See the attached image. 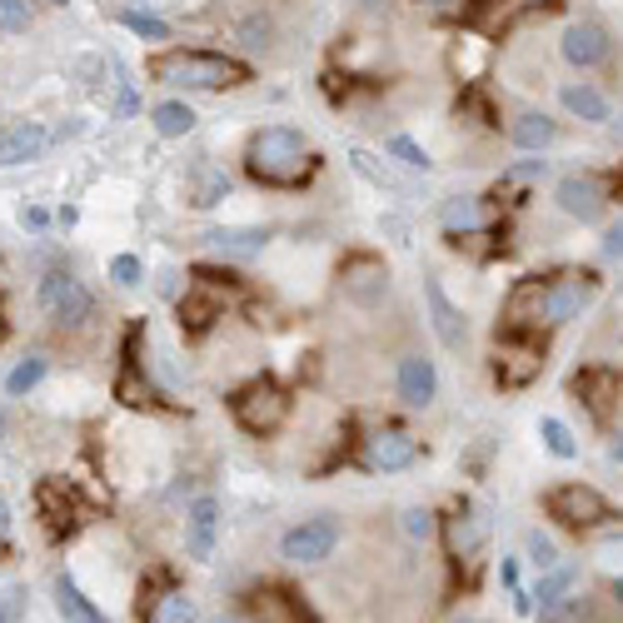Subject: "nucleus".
Wrapping results in <instances>:
<instances>
[{"mask_svg":"<svg viewBox=\"0 0 623 623\" xmlns=\"http://www.w3.org/2000/svg\"><path fill=\"white\" fill-rule=\"evenodd\" d=\"M523 549H529V563L533 569H553V563H559V549H553V539L543 529H529V539H523Z\"/></svg>","mask_w":623,"mask_h":623,"instance_id":"obj_41","label":"nucleus"},{"mask_svg":"<svg viewBox=\"0 0 623 623\" xmlns=\"http://www.w3.org/2000/svg\"><path fill=\"white\" fill-rule=\"evenodd\" d=\"M31 25V0H0V31L21 35Z\"/></svg>","mask_w":623,"mask_h":623,"instance_id":"obj_42","label":"nucleus"},{"mask_svg":"<svg viewBox=\"0 0 623 623\" xmlns=\"http://www.w3.org/2000/svg\"><path fill=\"white\" fill-rule=\"evenodd\" d=\"M121 25L131 35H141V41H170V21H160L150 11H121Z\"/></svg>","mask_w":623,"mask_h":623,"instance_id":"obj_39","label":"nucleus"},{"mask_svg":"<svg viewBox=\"0 0 623 623\" xmlns=\"http://www.w3.org/2000/svg\"><path fill=\"white\" fill-rule=\"evenodd\" d=\"M384 230H390L399 245H414V240H409V225H404V220H394V215H384Z\"/></svg>","mask_w":623,"mask_h":623,"instance_id":"obj_51","label":"nucleus"},{"mask_svg":"<svg viewBox=\"0 0 623 623\" xmlns=\"http://www.w3.org/2000/svg\"><path fill=\"white\" fill-rule=\"evenodd\" d=\"M503 334H549V274H523L503 294L499 310Z\"/></svg>","mask_w":623,"mask_h":623,"instance_id":"obj_9","label":"nucleus"},{"mask_svg":"<svg viewBox=\"0 0 623 623\" xmlns=\"http://www.w3.org/2000/svg\"><path fill=\"white\" fill-rule=\"evenodd\" d=\"M150 121H155V135H165V141H185V135L195 131V121H200V115H195L185 101H160L150 111Z\"/></svg>","mask_w":623,"mask_h":623,"instance_id":"obj_33","label":"nucleus"},{"mask_svg":"<svg viewBox=\"0 0 623 623\" xmlns=\"http://www.w3.org/2000/svg\"><path fill=\"white\" fill-rule=\"evenodd\" d=\"M569 394L583 404V409H589L593 424H603V429H609L613 414H619V404H623V374L613 370V364H583V370H573Z\"/></svg>","mask_w":623,"mask_h":623,"instance_id":"obj_11","label":"nucleus"},{"mask_svg":"<svg viewBox=\"0 0 623 623\" xmlns=\"http://www.w3.org/2000/svg\"><path fill=\"white\" fill-rule=\"evenodd\" d=\"M603 260H623V220H613L609 230H603Z\"/></svg>","mask_w":623,"mask_h":623,"instance_id":"obj_46","label":"nucleus"},{"mask_svg":"<svg viewBox=\"0 0 623 623\" xmlns=\"http://www.w3.org/2000/svg\"><path fill=\"white\" fill-rule=\"evenodd\" d=\"M613 200H623V170H579L553 185V205L579 225H599Z\"/></svg>","mask_w":623,"mask_h":623,"instance_id":"obj_4","label":"nucleus"},{"mask_svg":"<svg viewBox=\"0 0 623 623\" xmlns=\"http://www.w3.org/2000/svg\"><path fill=\"white\" fill-rule=\"evenodd\" d=\"M573 579H579V569H573V563H553V569H543L539 583H533V603H539V609L559 603L563 593H573Z\"/></svg>","mask_w":623,"mask_h":623,"instance_id":"obj_35","label":"nucleus"},{"mask_svg":"<svg viewBox=\"0 0 623 623\" xmlns=\"http://www.w3.org/2000/svg\"><path fill=\"white\" fill-rule=\"evenodd\" d=\"M245 175L264 190H304L320 175V150L294 125H264L245 141Z\"/></svg>","mask_w":623,"mask_h":623,"instance_id":"obj_1","label":"nucleus"},{"mask_svg":"<svg viewBox=\"0 0 623 623\" xmlns=\"http://www.w3.org/2000/svg\"><path fill=\"white\" fill-rule=\"evenodd\" d=\"M141 623H200V609L185 589H175L170 579H155L141 589Z\"/></svg>","mask_w":623,"mask_h":623,"instance_id":"obj_19","label":"nucleus"},{"mask_svg":"<svg viewBox=\"0 0 623 623\" xmlns=\"http://www.w3.org/2000/svg\"><path fill=\"white\" fill-rule=\"evenodd\" d=\"M384 150H390L399 165H409V170H424V175H429V165H434V160H429V150H424V145L414 141V135H394V141L384 145Z\"/></svg>","mask_w":623,"mask_h":623,"instance_id":"obj_40","label":"nucleus"},{"mask_svg":"<svg viewBox=\"0 0 623 623\" xmlns=\"http://www.w3.org/2000/svg\"><path fill=\"white\" fill-rule=\"evenodd\" d=\"M350 165H354V170H360V175H364V180H370V185H380V190H390V195H404V185L394 180V170H390V165H380V160H374L370 150H360V145H350Z\"/></svg>","mask_w":623,"mask_h":623,"instance_id":"obj_37","label":"nucleus"},{"mask_svg":"<svg viewBox=\"0 0 623 623\" xmlns=\"http://www.w3.org/2000/svg\"><path fill=\"white\" fill-rule=\"evenodd\" d=\"M509 141H513V150L539 155V150H549V145L559 141V121H549L543 111H519L509 121Z\"/></svg>","mask_w":623,"mask_h":623,"instance_id":"obj_29","label":"nucleus"},{"mask_svg":"<svg viewBox=\"0 0 623 623\" xmlns=\"http://www.w3.org/2000/svg\"><path fill=\"white\" fill-rule=\"evenodd\" d=\"M6 543H11V503L0 499V549H6Z\"/></svg>","mask_w":623,"mask_h":623,"instance_id":"obj_53","label":"nucleus"},{"mask_svg":"<svg viewBox=\"0 0 623 623\" xmlns=\"http://www.w3.org/2000/svg\"><path fill=\"white\" fill-rule=\"evenodd\" d=\"M0 334H6V320H0Z\"/></svg>","mask_w":623,"mask_h":623,"instance_id":"obj_60","label":"nucleus"},{"mask_svg":"<svg viewBox=\"0 0 623 623\" xmlns=\"http://www.w3.org/2000/svg\"><path fill=\"white\" fill-rule=\"evenodd\" d=\"M185 195H190L195 210H215L220 200H230V175L210 160H195L190 170H185Z\"/></svg>","mask_w":623,"mask_h":623,"instance_id":"obj_27","label":"nucleus"},{"mask_svg":"<svg viewBox=\"0 0 623 623\" xmlns=\"http://www.w3.org/2000/svg\"><path fill=\"white\" fill-rule=\"evenodd\" d=\"M599 270H553L549 274V330H563V324H573L583 310L593 304V294H599Z\"/></svg>","mask_w":623,"mask_h":623,"instance_id":"obj_12","label":"nucleus"},{"mask_svg":"<svg viewBox=\"0 0 623 623\" xmlns=\"http://www.w3.org/2000/svg\"><path fill=\"white\" fill-rule=\"evenodd\" d=\"M334 543H340V519H334V513H314V519L294 523V529L284 533L280 553L290 563H324L334 553Z\"/></svg>","mask_w":623,"mask_h":623,"instance_id":"obj_17","label":"nucleus"},{"mask_svg":"<svg viewBox=\"0 0 623 623\" xmlns=\"http://www.w3.org/2000/svg\"><path fill=\"white\" fill-rule=\"evenodd\" d=\"M439 225L444 235H494L503 230V210L489 195H449L439 205Z\"/></svg>","mask_w":623,"mask_h":623,"instance_id":"obj_16","label":"nucleus"},{"mask_svg":"<svg viewBox=\"0 0 623 623\" xmlns=\"http://www.w3.org/2000/svg\"><path fill=\"white\" fill-rule=\"evenodd\" d=\"M35 509H41L45 529H51L55 539H71V533L81 529V509H75V494L65 489L61 479H41V484H35Z\"/></svg>","mask_w":623,"mask_h":623,"instance_id":"obj_21","label":"nucleus"},{"mask_svg":"<svg viewBox=\"0 0 623 623\" xmlns=\"http://www.w3.org/2000/svg\"><path fill=\"white\" fill-rule=\"evenodd\" d=\"M559 55L573 71H603V65L613 61V35L603 31L599 21H573L569 31L559 35Z\"/></svg>","mask_w":623,"mask_h":623,"instance_id":"obj_18","label":"nucleus"},{"mask_svg":"<svg viewBox=\"0 0 623 623\" xmlns=\"http://www.w3.org/2000/svg\"><path fill=\"white\" fill-rule=\"evenodd\" d=\"M45 150H51V131H45V125H35V121H25V125H15V131L0 135V165H6V170L41 160Z\"/></svg>","mask_w":623,"mask_h":623,"instance_id":"obj_26","label":"nucleus"},{"mask_svg":"<svg viewBox=\"0 0 623 623\" xmlns=\"http://www.w3.org/2000/svg\"><path fill=\"white\" fill-rule=\"evenodd\" d=\"M205 245H210L215 255H225V260H255V255H264V245H270V230H210L205 235Z\"/></svg>","mask_w":623,"mask_h":623,"instance_id":"obj_30","label":"nucleus"},{"mask_svg":"<svg viewBox=\"0 0 623 623\" xmlns=\"http://www.w3.org/2000/svg\"><path fill=\"white\" fill-rule=\"evenodd\" d=\"M111 280L121 284V290H135V284L145 280V264L135 260V255H115V260H111Z\"/></svg>","mask_w":623,"mask_h":623,"instance_id":"obj_43","label":"nucleus"},{"mask_svg":"<svg viewBox=\"0 0 623 623\" xmlns=\"http://www.w3.org/2000/svg\"><path fill=\"white\" fill-rule=\"evenodd\" d=\"M539 623H603V613L589 593H563L559 603L539 609Z\"/></svg>","mask_w":623,"mask_h":623,"instance_id":"obj_32","label":"nucleus"},{"mask_svg":"<svg viewBox=\"0 0 623 623\" xmlns=\"http://www.w3.org/2000/svg\"><path fill=\"white\" fill-rule=\"evenodd\" d=\"M454 111H459V115H469V121L474 125H484V131H499V105H494L489 101V95H484V85L479 81H474V85H464V91H459V105H454Z\"/></svg>","mask_w":623,"mask_h":623,"instance_id":"obj_34","label":"nucleus"},{"mask_svg":"<svg viewBox=\"0 0 623 623\" xmlns=\"http://www.w3.org/2000/svg\"><path fill=\"white\" fill-rule=\"evenodd\" d=\"M404 533H409V539H429V533H434V513L429 509H409V513H404Z\"/></svg>","mask_w":623,"mask_h":623,"instance_id":"obj_45","label":"nucleus"},{"mask_svg":"<svg viewBox=\"0 0 623 623\" xmlns=\"http://www.w3.org/2000/svg\"><path fill=\"white\" fill-rule=\"evenodd\" d=\"M613 599L623 603V573H619V579H613Z\"/></svg>","mask_w":623,"mask_h":623,"instance_id":"obj_55","label":"nucleus"},{"mask_svg":"<svg viewBox=\"0 0 623 623\" xmlns=\"http://www.w3.org/2000/svg\"><path fill=\"white\" fill-rule=\"evenodd\" d=\"M25 619V589L21 583H6L0 589V623H21Z\"/></svg>","mask_w":623,"mask_h":623,"instance_id":"obj_44","label":"nucleus"},{"mask_svg":"<svg viewBox=\"0 0 623 623\" xmlns=\"http://www.w3.org/2000/svg\"><path fill=\"white\" fill-rule=\"evenodd\" d=\"M115 399L131 404V409H175L170 394L150 380V370L141 360V330H131V340H125V364L115 374Z\"/></svg>","mask_w":623,"mask_h":623,"instance_id":"obj_14","label":"nucleus"},{"mask_svg":"<svg viewBox=\"0 0 623 623\" xmlns=\"http://www.w3.org/2000/svg\"><path fill=\"white\" fill-rule=\"evenodd\" d=\"M41 380H45V360L41 354H31V360H21L11 374H6V394H11V399H25Z\"/></svg>","mask_w":623,"mask_h":623,"instance_id":"obj_38","label":"nucleus"},{"mask_svg":"<svg viewBox=\"0 0 623 623\" xmlns=\"http://www.w3.org/2000/svg\"><path fill=\"white\" fill-rule=\"evenodd\" d=\"M240 290L245 284H240V274L235 270H220V264H195L190 284H185L180 304H175L185 340H205V334L225 320V310L240 300Z\"/></svg>","mask_w":623,"mask_h":623,"instance_id":"obj_3","label":"nucleus"},{"mask_svg":"<svg viewBox=\"0 0 623 623\" xmlns=\"http://www.w3.org/2000/svg\"><path fill=\"white\" fill-rule=\"evenodd\" d=\"M55 613H61L65 623H111V613L101 609V603H91L81 593V583L71 579V573H55Z\"/></svg>","mask_w":623,"mask_h":623,"instance_id":"obj_28","label":"nucleus"},{"mask_svg":"<svg viewBox=\"0 0 623 623\" xmlns=\"http://www.w3.org/2000/svg\"><path fill=\"white\" fill-rule=\"evenodd\" d=\"M21 220H25V225H31V230H45V225H51V215H45V210H41V205H31V210H25V215H21Z\"/></svg>","mask_w":623,"mask_h":623,"instance_id":"obj_52","label":"nucleus"},{"mask_svg":"<svg viewBox=\"0 0 623 623\" xmlns=\"http://www.w3.org/2000/svg\"><path fill=\"white\" fill-rule=\"evenodd\" d=\"M543 513H549L559 529H569V533H593V529H603V523H613L619 519V509H613L609 499H603L593 484H559V489H549L543 494Z\"/></svg>","mask_w":623,"mask_h":623,"instance_id":"obj_6","label":"nucleus"},{"mask_svg":"<svg viewBox=\"0 0 623 623\" xmlns=\"http://www.w3.org/2000/svg\"><path fill=\"white\" fill-rule=\"evenodd\" d=\"M539 439H543V449H549L553 459H579V439H573V429L563 419H553V414H543L539 419Z\"/></svg>","mask_w":623,"mask_h":623,"instance_id":"obj_36","label":"nucleus"},{"mask_svg":"<svg viewBox=\"0 0 623 623\" xmlns=\"http://www.w3.org/2000/svg\"><path fill=\"white\" fill-rule=\"evenodd\" d=\"M41 304L55 324H85L95 314V294L71 270H51L41 280Z\"/></svg>","mask_w":623,"mask_h":623,"instance_id":"obj_15","label":"nucleus"},{"mask_svg":"<svg viewBox=\"0 0 623 623\" xmlns=\"http://www.w3.org/2000/svg\"><path fill=\"white\" fill-rule=\"evenodd\" d=\"M55 6H71V0H55Z\"/></svg>","mask_w":623,"mask_h":623,"instance_id":"obj_59","label":"nucleus"},{"mask_svg":"<svg viewBox=\"0 0 623 623\" xmlns=\"http://www.w3.org/2000/svg\"><path fill=\"white\" fill-rule=\"evenodd\" d=\"M459 623H479V619H459Z\"/></svg>","mask_w":623,"mask_h":623,"instance_id":"obj_58","label":"nucleus"},{"mask_svg":"<svg viewBox=\"0 0 623 623\" xmlns=\"http://www.w3.org/2000/svg\"><path fill=\"white\" fill-rule=\"evenodd\" d=\"M619 141H623V121H619Z\"/></svg>","mask_w":623,"mask_h":623,"instance_id":"obj_57","label":"nucleus"},{"mask_svg":"<svg viewBox=\"0 0 623 623\" xmlns=\"http://www.w3.org/2000/svg\"><path fill=\"white\" fill-rule=\"evenodd\" d=\"M539 175H549V160H519L513 170H503V180H539Z\"/></svg>","mask_w":623,"mask_h":623,"instance_id":"obj_47","label":"nucleus"},{"mask_svg":"<svg viewBox=\"0 0 623 623\" xmlns=\"http://www.w3.org/2000/svg\"><path fill=\"white\" fill-rule=\"evenodd\" d=\"M230 414L245 434L270 439V434H280L284 419H290V390H284L280 380H270V374H260V380L240 384V390L230 394Z\"/></svg>","mask_w":623,"mask_h":623,"instance_id":"obj_5","label":"nucleus"},{"mask_svg":"<svg viewBox=\"0 0 623 623\" xmlns=\"http://www.w3.org/2000/svg\"><path fill=\"white\" fill-rule=\"evenodd\" d=\"M553 11H563V0H489L484 21H489V31H509L523 15H553Z\"/></svg>","mask_w":623,"mask_h":623,"instance_id":"obj_31","label":"nucleus"},{"mask_svg":"<svg viewBox=\"0 0 623 623\" xmlns=\"http://www.w3.org/2000/svg\"><path fill=\"white\" fill-rule=\"evenodd\" d=\"M141 111V95H135V85H121V101H115V115H135Z\"/></svg>","mask_w":623,"mask_h":623,"instance_id":"obj_48","label":"nucleus"},{"mask_svg":"<svg viewBox=\"0 0 623 623\" xmlns=\"http://www.w3.org/2000/svg\"><path fill=\"white\" fill-rule=\"evenodd\" d=\"M424 310H429V324H434V334H439L444 350L459 354L464 344H469V324H464V310L449 300V294H444V284L434 280V274L424 280Z\"/></svg>","mask_w":623,"mask_h":623,"instance_id":"obj_20","label":"nucleus"},{"mask_svg":"<svg viewBox=\"0 0 623 623\" xmlns=\"http://www.w3.org/2000/svg\"><path fill=\"white\" fill-rule=\"evenodd\" d=\"M609 459H613V464H623V434H613V444H609Z\"/></svg>","mask_w":623,"mask_h":623,"instance_id":"obj_54","label":"nucleus"},{"mask_svg":"<svg viewBox=\"0 0 623 623\" xmlns=\"http://www.w3.org/2000/svg\"><path fill=\"white\" fill-rule=\"evenodd\" d=\"M543 364H549V340L543 334H494V380L503 384V390H529L533 380L543 374Z\"/></svg>","mask_w":623,"mask_h":623,"instance_id":"obj_7","label":"nucleus"},{"mask_svg":"<svg viewBox=\"0 0 623 623\" xmlns=\"http://www.w3.org/2000/svg\"><path fill=\"white\" fill-rule=\"evenodd\" d=\"M250 623H310V609L294 589L284 583H264L250 593Z\"/></svg>","mask_w":623,"mask_h":623,"instance_id":"obj_22","label":"nucleus"},{"mask_svg":"<svg viewBox=\"0 0 623 623\" xmlns=\"http://www.w3.org/2000/svg\"><path fill=\"white\" fill-rule=\"evenodd\" d=\"M399 399L409 404V409H429L434 399H439V370H434V360H424V354H404L399 360Z\"/></svg>","mask_w":623,"mask_h":623,"instance_id":"obj_23","label":"nucleus"},{"mask_svg":"<svg viewBox=\"0 0 623 623\" xmlns=\"http://www.w3.org/2000/svg\"><path fill=\"white\" fill-rule=\"evenodd\" d=\"M439 539H444V553H449L454 569L474 573V563H479L484 543H489V519H484L479 503L459 499V503L449 509V519L439 523Z\"/></svg>","mask_w":623,"mask_h":623,"instance_id":"obj_10","label":"nucleus"},{"mask_svg":"<svg viewBox=\"0 0 623 623\" xmlns=\"http://www.w3.org/2000/svg\"><path fill=\"white\" fill-rule=\"evenodd\" d=\"M559 105L573 115V121H583V125H609L613 121L609 95H603L593 81H563L559 85Z\"/></svg>","mask_w":623,"mask_h":623,"instance_id":"obj_25","label":"nucleus"},{"mask_svg":"<svg viewBox=\"0 0 623 623\" xmlns=\"http://www.w3.org/2000/svg\"><path fill=\"white\" fill-rule=\"evenodd\" d=\"M350 459L360 464L364 474H399L419 459V439H414L409 429H399V424H374V429H364L360 439H354Z\"/></svg>","mask_w":623,"mask_h":623,"instance_id":"obj_8","label":"nucleus"},{"mask_svg":"<svg viewBox=\"0 0 623 623\" xmlns=\"http://www.w3.org/2000/svg\"><path fill=\"white\" fill-rule=\"evenodd\" d=\"M499 579H503V589H519V559H509V553H503Z\"/></svg>","mask_w":623,"mask_h":623,"instance_id":"obj_50","label":"nucleus"},{"mask_svg":"<svg viewBox=\"0 0 623 623\" xmlns=\"http://www.w3.org/2000/svg\"><path fill=\"white\" fill-rule=\"evenodd\" d=\"M599 559L623 563V533H613V539H603V543H599Z\"/></svg>","mask_w":623,"mask_h":623,"instance_id":"obj_49","label":"nucleus"},{"mask_svg":"<svg viewBox=\"0 0 623 623\" xmlns=\"http://www.w3.org/2000/svg\"><path fill=\"white\" fill-rule=\"evenodd\" d=\"M220 623H250V619H240V613H235V619H220Z\"/></svg>","mask_w":623,"mask_h":623,"instance_id":"obj_56","label":"nucleus"},{"mask_svg":"<svg viewBox=\"0 0 623 623\" xmlns=\"http://www.w3.org/2000/svg\"><path fill=\"white\" fill-rule=\"evenodd\" d=\"M145 75L155 85H175V91H240L255 81V71L240 55L225 51H200V45H170V51H155L145 61Z\"/></svg>","mask_w":623,"mask_h":623,"instance_id":"obj_2","label":"nucleus"},{"mask_svg":"<svg viewBox=\"0 0 623 623\" xmlns=\"http://www.w3.org/2000/svg\"><path fill=\"white\" fill-rule=\"evenodd\" d=\"M215 533H220V499L215 494H200L185 513V553L190 559H210L215 553Z\"/></svg>","mask_w":623,"mask_h":623,"instance_id":"obj_24","label":"nucleus"},{"mask_svg":"<svg viewBox=\"0 0 623 623\" xmlns=\"http://www.w3.org/2000/svg\"><path fill=\"white\" fill-rule=\"evenodd\" d=\"M340 294L350 304H360V310L384 304V294H390V264H384L380 255H370V250L344 255L340 260Z\"/></svg>","mask_w":623,"mask_h":623,"instance_id":"obj_13","label":"nucleus"}]
</instances>
